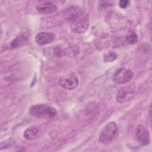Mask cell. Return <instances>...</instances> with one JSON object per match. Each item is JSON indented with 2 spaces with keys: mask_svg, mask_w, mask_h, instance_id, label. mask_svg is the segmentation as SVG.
Listing matches in <instances>:
<instances>
[{
  "mask_svg": "<svg viewBox=\"0 0 152 152\" xmlns=\"http://www.w3.org/2000/svg\"><path fill=\"white\" fill-rule=\"evenodd\" d=\"M64 16L75 33H83L88 27L89 17L78 6L72 5L67 8L64 12Z\"/></svg>",
  "mask_w": 152,
  "mask_h": 152,
  "instance_id": "1",
  "label": "cell"
},
{
  "mask_svg": "<svg viewBox=\"0 0 152 152\" xmlns=\"http://www.w3.org/2000/svg\"><path fill=\"white\" fill-rule=\"evenodd\" d=\"M119 135V128L114 122L107 123L99 135V141L103 144H109L115 141Z\"/></svg>",
  "mask_w": 152,
  "mask_h": 152,
  "instance_id": "2",
  "label": "cell"
},
{
  "mask_svg": "<svg viewBox=\"0 0 152 152\" xmlns=\"http://www.w3.org/2000/svg\"><path fill=\"white\" fill-rule=\"evenodd\" d=\"M29 112L32 116L46 119H54L57 115L56 109L46 104H36L30 107Z\"/></svg>",
  "mask_w": 152,
  "mask_h": 152,
  "instance_id": "3",
  "label": "cell"
},
{
  "mask_svg": "<svg viewBox=\"0 0 152 152\" xmlns=\"http://www.w3.org/2000/svg\"><path fill=\"white\" fill-rule=\"evenodd\" d=\"M135 94V89L131 86H125L121 88L116 96V101L121 103H124L131 100Z\"/></svg>",
  "mask_w": 152,
  "mask_h": 152,
  "instance_id": "4",
  "label": "cell"
},
{
  "mask_svg": "<svg viewBox=\"0 0 152 152\" xmlns=\"http://www.w3.org/2000/svg\"><path fill=\"white\" fill-rule=\"evenodd\" d=\"M132 75L133 73L130 69L119 68L113 74L112 80L116 84H125L131 80Z\"/></svg>",
  "mask_w": 152,
  "mask_h": 152,
  "instance_id": "5",
  "label": "cell"
},
{
  "mask_svg": "<svg viewBox=\"0 0 152 152\" xmlns=\"http://www.w3.org/2000/svg\"><path fill=\"white\" fill-rule=\"evenodd\" d=\"M135 137L141 145H147L150 142V135L148 130L142 125H139L135 128Z\"/></svg>",
  "mask_w": 152,
  "mask_h": 152,
  "instance_id": "6",
  "label": "cell"
},
{
  "mask_svg": "<svg viewBox=\"0 0 152 152\" xmlns=\"http://www.w3.org/2000/svg\"><path fill=\"white\" fill-rule=\"evenodd\" d=\"M59 84L64 88L66 90H72L78 84V80L74 75L62 76L59 80Z\"/></svg>",
  "mask_w": 152,
  "mask_h": 152,
  "instance_id": "7",
  "label": "cell"
},
{
  "mask_svg": "<svg viewBox=\"0 0 152 152\" xmlns=\"http://www.w3.org/2000/svg\"><path fill=\"white\" fill-rule=\"evenodd\" d=\"M55 39V35L51 32H40L35 37L36 42L40 45H44L51 43Z\"/></svg>",
  "mask_w": 152,
  "mask_h": 152,
  "instance_id": "8",
  "label": "cell"
},
{
  "mask_svg": "<svg viewBox=\"0 0 152 152\" xmlns=\"http://www.w3.org/2000/svg\"><path fill=\"white\" fill-rule=\"evenodd\" d=\"M35 8L39 12L43 14H50L57 10L56 5L55 4L49 2L39 4L37 5Z\"/></svg>",
  "mask_w": 152,
  "mask_h": 152,
  "instance_id": "9",
  "label": "cell"
},
{
  "mask_svg": "<svg viewBox=\"0 0 152 152\" xmlns=\"http://www.w3.org/2000/svg\"><path fill=\"white\" fill-rule=\"evenodd\" d=\"M39 132V129L37 126L34 125L27 128L24 132V137L26 140H33L37 138Z\"/></svg>",
  "mask_w": 152,
  "mask_h": 152,
  "instance_id": "10",
  "label": "cell"
},
{
  "mask_svg": "<svg viewBox=\"0 0 152 152\" xmlns=\"http://www.w3.org/2000/svg\"><path fill=\"white\" fill-rule=\"evenodd\" d=\"M27 37L26 36L23 34L18 35L11 42V46L13 48L20 47L21 45H24L27 42Z\"/></svg>",
  "mask_w": 152,
  "mask_h": 152,
  "instance_id": "11",
  "label": "cell"
},
{
  "mask_svg": "<svg viewBox=\"0 0 152 152\" xmlns=\"http://www.w3.org/2000/svg\"><path fill=\"white\" fill-rule=\"evenodd\" d=\"M138 35L134 31H130L126 34V40L128 44L134 45L138 42Z\"/></svg>",
  "mask_w": 152,
  "mask_h": 152,
  "instance_id": "12",
  "label": "cell"
},
{
  "mask_svg": "<svg viewBox=\"0 0 152 152\" xmlns=\"http://www.w3.org/2000/svg\"><path fill=\"white\" fill-rule=\"evenodd\" d=\"M116 58V54L113 52H109L103 55V61L104 62H112Z\"/></svg>",
  "mask_w": 152,
  "mask_h": 152,
  "instance_id": "13",
  "label": "cell"
},
{
  "mask_svg": "<svg viewBox=\"0 0 152 152\" xmlns=\"http://www.w3.org/2000/svg\"><path fill=\"white\" fill-rule=\"evenodd\" d=\"M129 4V1L127 0H121L119 2V6L121 8H126Z\"/></svg>",
  "mask_w": 152,
  "mask_h": 152,
  "instance_id": "14",
  "label": "cell"
}]
</instances>
